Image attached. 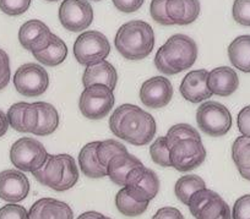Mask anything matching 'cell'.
<instances>
[{"mask_svg": "<svg viewBox=\"0 0 250 219\" xmlns=\"http://www.w3.org/2000/svg\"><path fill=\"white\" fill-rule=\"evenodd\" d=\"M38 109L37 126L33 134L37 136H47L53 134L59 126V114L54 105L47 102H36Z\"/></svg>", "mask_w": 250, "mask_h": 219, "instance_id": "obj_24", "label": "cell"}, {"mask_svg": "<svg viewBox=\"0 0 250 219\" xmlns=\"http://www.w3.org/2000/svg\"><path fill=\"white\" fill-rule=\"evenodd\" d=\"M114 44L125 59H145L152 53L155 47V32L145 21H129L118 30Z\"/></svg>", "mask_w": 250, "mask_h": 219, "instance_id": "obj_3", "label": "cell"}, {"mask_svg": "<svg viewBox=\"0 0 250 219\" xmlns=\"http://www.w3.org/2000/svg\"><path fill=\"white\" fill-rule=\"evenodd\" d=\"M167 3L168 0H152L150 6V13L152 20L163 26L173 25L167 13Z\"/></svg>", "mask_w": 250, "mask_h": 219, "instance_id": "obj_35", "label": "cell"}, {"mask_svg": "<svg viewBox=\"0 0 250 219\" xmlns=\"http://www.w3.org/2000/svg\"><path fill=\"white\" fill-rule=\"evenodd\" d=\"M14 86L20 95L37 97L49 87V76L45 69L35 62L23 64L14 75Z\"/></svg>", "mask_w": 250, "mask_h": 219, "instance_id": "obj_9", "label": "cell"}, {"mask_svg": "<svg viewBox=\"0 0 250 219\" xmlns=\"http://www.w3.org/2000/svg\"><path fill=\"white\" fill-rule=\"evenodd\" d=\"M37 118H38V109L37 104L35 103H28V107L26 108L25 115H23V127L25 132H35L36 126H37Z\"/></svg>", "mask_w": 250, "mask_h": 219, "instance_id": "obj_41", "label": "cell"}, {"mask_svg": "<svg viewBox=\"0 0 250 219\" xmlns=\"http://www.w3.org/2000/svg\"><path fill=\"white\" fill-rule=\"evenodd\" d=\"M208 87L212 95L228 97L239 87L238 74L229 66H220L208 71Z\"/></svg>", "mask_w": 250, "mask_h": 219, "instance_id": "obj_16", "label": "cell"}, {"mask_svg": "<svg viewBox=\"0 0 250 219\" xmlns=\"http://www.w3.org/2000/svg\"><path fill=\"white\" fill-rule=\"evenodd\" d=\"M167 141H174V139H201L200 134L195 127H193L189 124H177L173 125L169 130H168L167 135H166Z\"/></svg>", "mask_w": 250, "mask_h": 219, "instance_id": "obj_34", "label": "cell"}, {"mask_svg": "<svg viewBox=\"0 0 250 219\" xmlns=\"http://www.w3.org/2000/svg\"><path fill=\"white\" fill-rule=\"evenodd\" d=\"M45 147L40 141L31 137H22L11 146L10 160L19 170L33 173L47 160Z\"/></svg>", "mask_w": 250, "mask_h": 219, "instance_id": "obj_7", "label": "cell"}, {"mask_svg": "<svg viewBox=\"0 0 250 219\" xmlns=\"http://www.w3.org/2000/svg\"><path fill=\"white\" fill-rule=\"evenodd\" d=\"M173 86L165 76H155L143 83L140 100L146 107L160 109L172 100Z\"/></svg>", "mask_w": 250, "mask_h": 219, "instance_id": "obj_12", "label": "cell"}, {"mask_svg": "<svg viewBox=\"0 0 250 219\" xmlns=\"http://www.w3.org/2000/svg\"><path fill=\"white\" fill-rule=\"evenodd\" d=\"M64 162H65V170H64V178L55 191H66L70 190L76 185L79 180V169L76 165V160L70 155H64Z\"/></svg>", "mask_w": 250, "mask_h": 219, "instance_id": "obj_32", "label": "cell"}, {"mask_svg": "<svg viewBox=\"0 0 250 219\" xmlns=\"http://www.w3.org/2000/svg\"><path fill=\"white\" fill-rule=\"evenodd\" d=\"M200 10L199 0H168L167 3V13L173 25H190L199 18Z\"/></svg>", "mask_w": 250, "mask_h": 219, "instance_id": "obj_19", "label": "cell"}, {"mask_svg": "<svg viewBox=\"0 0 250 219\" xmlns=\"http://www.w3.org/2000/svg\"><path fill=\"white\" fill-rule=\"evenodd\" d=\"M124 187L136 201L150 202L160 191V179L153 170L141 164L130 170Z\"/></svg>", "mask_w": 250, "mask_h": 219, "instance_id": "obj_10", "label": "cell"}, {"mask_svg": "<svg viewBox=\"0 0 250 219\" xmlns=\"http://www.w3.org/2000/svg\"><path fill=\"white\" fill-rule=\"evenodd\" d=\"M150 202H139L126 192L125 187L119 190L115 196V206L122 214L126 217H138L147 209Z\"/></svg>", "mask_w": 250, "mask_h": 219, "instance_id": "obj_29", "label": "cell"}, {"mask_svg": "<svg viewBox=\"0 0 250 219\" xmlns=\"http://www.w3.org/2000/svg\"><path fill=\"white\" fill-rule=\"evenodd\" d=\"M33 57L37 59L38 62H42L47 66H58L62 64L68 57V47L64 43V40H60L58 36L53 33L52 42L45 48L44 50L40 53H35Z\"/></svg>", "mask_w": 250, "mask_h": 219, "instance_id": "obj_25", "label": "cell"}, {"mask_svg": "<svg viewBox=\"0 0 250 219\" xmlns=\"http://www.w3.org/2000/svg\"><path fill=\"white\" fill-rule=\"evenodd\" d=\"M199 129L206 135L220 137L232 127V115L226 105L218 102H204L196 112Z\"/></svg>", "mask_w": 250, "mask_h": 219, "instance_id": "obj_8", "label": "cell"}, {"mask_svg": "<svg viewBox=\"0 0 250 219\" xmlns=\"http://www.w3.org/2000/svg\"><path fill=\"white\" fill-rule=\"evenodd\" d=\"M92 1H101V0H92Z\"/></svg>", "mask_w": 250, "mask_h": 219, "instance_id": "obj_49", "label": "cell"}, {"mask_svg": "<svg viewBox=\"0 0 250 219\" xmlns=\"http://www.w3.org/2000/svg\"><path fill=\"white\" fill-rule=\"evenodd\" d=\"M10 76V59H9L8 53L0 48V91L4 90L9 85Z\"/></svg>", "mask_w": 250, "mask_h": 219, "instance_id": "obj_40", "label": "cell"}, {"mask_svg": "<svg viewBox=\"0 0 250 219\" xmlns=\"http://www.w3.org/2000/svg\"><path fill=\"white\" fill-rule=\"evenodd\" d=\"M30 219H74V213L68 203L52 197L40 199L28 211Z\"/></svg>", "mask_w": 250, "mask_h": 219, "instance_id": "obj_17", "label": "cell"}, {"mask_svg": "<svg viewBox=\"0 0 250 219\" xmlns=\"http://www.w3.org/2000/svg\"><path fill=\"white\" fill-rule=\"evenodd\" d=\"M233 19L242 26H250V0H235L232 8Z\"/></svg>", "mask_w": 250, "mask_h": 219, "instance_id": "obj_37", "label": "cell"}, {"mask_svg": "<svg viewBox=\"0 0 250 219\" xmlns=\"http://www.w3.org/2000/svg\"><path fill=\"white\" fill-rule=\"evenodd\" d=\"M64 155H48L47 160L40 169L33 172L32 175L42 185L50 187L52 190H57L64 178Z\"/></svg>", "mask_w": 250, "mask_h": 219, "instance_id": "obj_18", "label": "cell"}, {"mask_svg": "<svg viewBox=\"0 0 250 219\" xmlns=\"http://www.w3.org/2000/svg\"><path fill=\"white\" fill-rule=\"evenodd\" d=\"M59 21L70 32H83L93 21V9L87 0H64L59 8Z\"/></svg>", "mask_w": 250, "mask_h": 219, "instance_id": "obj_11", "label": "cell"}, {"mask_svg": "<svg viewBox=\"0 0 250 219\" xmlns=\"http://www.w3.org/2000/svg\"><path fill=\"white\" fill-rule=\"evenodd\" d=\"M198 58V45L195 40L187 35L172 36L157 50L155 66L165 75H175L190 69Z\"/></svg>", "mask_w": 250, "mask_h": 219, "instance_id": "obj_2", "label": "cell"}, {"mask_svg": "<svg viewBox=\"0 0 250 219\" xmlns=\"http://www.w3.org/2000/svg\"><path fill=\"white\" fill-rule=\"evenodd\" d=\"M170 164L178 172H190L206 159V150L201 139H182L168 141Z\"/></svg>", "mask_w": 250, "mask_h": 219, "instance_id": "obj_4", "label": "cell"}, {"mask_svg": "<svg viewBox=\"0 0 250 219\" xmlns=\"http://www.w3.org/2000/svg\"><path fill=\"white\" fill-rule=\"evenodd\" d=\"M150 156L156 164L165 168L172 167L169 158V144H168L166 136L157 137V139L151 143Z\"/></svg>", "mask_w": 250, "mask_h": 219, "instance_id": "obj_31", "label": "cell"}, {"mask_svg": "<svg viewBox=\"0 0 250 219\" xmlns=\"http://www.w3.org/2000/svg\"><path fill=\"white\" fill-rule=\"evenodd\" d=\"M117 82V70H115V67L113 66L110 62H108L107 60H103V61L98 62V64L87 66L85 69V71H83V85L85 86V87L101 83V85H105L107 87H109L110 90L114 91Z\"/></svg>", "mask_w": 250, "mask_h": 219, "instance_id": "obj_20", "label": "cell"}, {"mask_svg": "<svg viewBox=\"0 0 250 219\" xmlns=\"http://www.w3.org/2000/svg\"><path fill=\"white\" fill-rule=\"evenodd\" d=\"M98 216H100L98 212L90 211V212H85V213H83L81 216H79L78 219H96Z\"/></svg>", "mask_w": 250, "mask_h": 219, "instance_id": "obj_46", "label": "cell"}, {"mask_svg": "<svg viewBox=\"0 0 250 219\" xmlns=\"http://www.w3.org/2000/svg\"><path fill=\"white\" fill-rule=\"evenodd\" d=\"M109 129L123 141L145 146L155 139L157 125L155 118L138 105L122 104L110 115Z\"/></svg>", "mask_w": 250, "mask_h": 219, "instance_id": "obj_1", "label": "cell"}, {"mask_svg": "<svg viewBox=\"0 0 250 219\" xmlns=\"http://www.w3.org/2000/svg\"><path fill=\"white\" fill-rule=\"evenodd\" d=\"M96 219H112V218H109V217H105V216H103V214L100 213V216H98Z\"/></svg>", "mask_w": 250, "mask_h": 219, "instance_id": "obj_47", "label": "cell"}, {"mask_svg": "<svg viewBox=\"0 0 250 219\" xmlns=\"http://www.w3.org/2000/svg\"><path fill=\"white\" fill-rule=\"evenodd\" d=\"M45 1H49V3H54V1H59V0H45Z\"/></svg>", "mask_w": 250, "mask_h": 219, "instance_id": "obj_48", "label": "cell"}, {"mask_svg": "<svg viewBox=\"0 0 250 219\" xmlns=\"http://www.w3.org/2000/svg\"><path fill=\"white\" fill-rule=\"evenodd\" d=\"M115 103L114 93L105 85L88 86L85 87L83 92L80 96V108L81 114L90 120H101L108 115V113L113 109Z\"/></svg>", "mask_w": 250, "mask_h": 219, "instance_id": "obj_6", "label": "cell"}, {"mask_svg": "<svg viewBox=\"0 0 250 219\" xmlns=\"http://www.w3.org/2000/svg\"><path fill=\"white\" fill-rule=\"evenodd\" d=\"M109 53V40L98 31H86L74 43V55L79 64L86 67L105 60Z\"/></svg>", "mask_w": 250, "mask_h": 219, "instance_id": "obj_5", "label": "cell"}, {"mask_svg": "<svg viewBox=\"0 0 250 219\" xmlns=\"http://www.w3.org/2000/svg\"><path fill=\"white\" fill-rule=\"evenodd\" d=\"M232 219H250V195H244L235 201Z\"/></svg>", "mask_w": 250, "mask_h": 219, "instance_id": "obj_39", "label": "cell"}, {"mask_svg": "<svg viewBox=\"0 0 250 219\" xmlns=\"http://www.w3.org/2000/svg\"><path fill=\"white\" fill-rule=\"evenodd\" d=\"M28 107V103L19 102L11 105L8 110V121L9 125L18 132H25L23 127V115H25L26 108Z\"/></svg>", "mask_w": 250, "mask_h": 219, "instance_id": "obj_33", "label": "cell"}, {"mask_svg": "<svg viewBox=\"0 0 250 219\" xmlns=\"http://www.w3.org/2000/svg\"><path fill=\"white\" fill-rule=\"evenodd\" d=\"M152 219H184V216L174 207H163L156 212Z\"/></svg>", "mask_w": 250, "mask_h": 219, "instance_id": "obj_44", "label": "cell"}, {"mask_svg": "<svg viewBox=\"0 0 250 219\" xmlns=\"http://www.w3.org/2000/svg\"><path fill=\"white\" fill-rule=\"evenodd\" d=\"M228 58L234 67L250 72V36H239L228 47Z\"/></svg>", "mask_w": 250, "mask_h": 219, "instance_id": "obj_23", "label": "cell"}, {"mask_svg": "<svg viewBox=\"0 0 250 219\" xmlns=\"http://www.w3.org/2000/svg\"><path fill=\"white\" fill-rule=\"evenodd\" d=\"M195 219H232V211L227 202L213 192L208 201L195 214Z\"/></svg>", "mask_w": 250, "mask_h": 219, "instance_id": "obj_27", "label": "cell"}, {"mask_svg": "<svg viewBox=\"0 0 250 219\" xmlns=\"http://www.w3.org/2000/svg\"><path fill=\"white\" fill-rule=\"evenodd\" d=\"M53 33L41 20H30L23 23L19 31V42L32 54L44 50L52 42Z\"/></svg>", "mask_w": 250, "mask_h": 219, "instance_id": "obj_13", "label": "cell"}, {"mask_svg": "<svg viewBox=\"0 0 250 219\" xmlns=\"http://www.w3.org/2000/svg\"><path fill=\"white\" fill-rule=\"evenodd\" d=\"M232 158L239 174L250 181V137L235 139L232 146Z\"/></svg>", "mask_w": 250, "mask_h": 219, "instance_id": "obj_26", "label": "cell"}, {"mask_svg": "<svg viewBox=\"0 0 250 219\" xmlns=\"http://www.w3.org/2000/svg\"><path fill=\"white\" fill-rule=\"evenodd\" d=\"M31 5V0H0V10L9 16L25 14Z\"/></svg>", "mask_w": 250, "mask_h": 219, "instance_id": "obj_36", "label": "cell"}, {"mask_svg": "<svg viewBox=\"0 0 250 219\" xmlns=\"http://www.w3.org/2000/svg\"><path fill=\"white\" fill-rule=\"evenodd\" d=\"M141 160L130 153H122L117 155L109 160L107 165V177L112 180L114 184L119 186H125L126 177L134 168L141 165Z\"/></svg>", "mask_w": 250, "mask_h": 219, "instance_id": "obj_21", "label": "cell"}, {"mask_svg": "<svg viewBox=\"0 0 250 219\" xmlns=\"http://www.w3.org/2000/svg\"><path fill=\"white\" fill-rule=\"evenodd\" d=\"M9 126H10V125H9L8 117H6V114L3 110L0 109V137L4 136V135L6 134Z\"/></svg>", "mask_w": 250, "mask_h": 219, "instance_id": "obj_45", "label": "cell"}, {"mask_svg": "<svg viewBox=\"0 0 250 219\" xmlns=\"http://www.w3.org/2000/svg\"><path fill=\"white\" fill-rule=\"evenodd\" d=\"M205 181H204V179H201L199 175H185V177L179 178V179L177 180V182H175L174 194L175 196H177V199H179L183 204H187L188 206L190 197L193 196L196 191L205 189Z\"/></svg>", "mask_w": 250, "mask_h": 219, "instance_id": "obj_28", "label": "cell"}, {"mask_svg": "<svg viewBox=\"0 0 250 219\" xmlns=\"http://www.w3.org/2000/svg\"><path fill=\"white\" fill-rule=\"evenodd\" d=\"M30 181L20 170L8 169L0 173V199L10 203H18L27 197Z\"/></svg>", "mask_w": 250, "mask_h": 219, "instance_id": "obj_14", "label": "cell"}, {"mask_svg": "<svg viewBox=\"0 0 250 219\" xmlns=\"http://www.w3.org/2000/svg\"><path fill=\"white\" fill-rule=\"evenodd\" d=\"M100 141L85 144L79 155V164L83 174L90 179H101L107 177V169L101 165L97 158V147Z\"/></svg>", "mask_w": 250, "mask_h": 219, "instance_id": "obj_22", "label": "cell"}, {"mask_svg": "<svg viewBox=\"0 0 250 219\" xmlns=\"http://www.w3.org/2000/svg\"><path fill=\"white\" fill-rule=\"evenodd\" d=\"M208 71L205 69L188 72L180 83V95L185 100L191 103H201L211 98L212 93L208 87Z\"/></svg>", "mask_w": 250, "mask_h": 219, "instance_id": "obj_15", "label": "cell"}, {"mask_svg": "<svg viewBox=\"0 0 250 219\" xmlns=\"http://www.w3.org/2000/svg\"><path fill=\"white\" fill-rule=\"evenodd\" d=\"M237 124L243 136L250 137V105L240 110L237 118Z\"/></svg>", "mask_w": 250, "mask_h": 219, "instance_id": "obj_43", "label": "cell"}, {"mask_svg": "<svg viewBox=\"0 0 250 219\" xmlns=\"http://www.w3.org/2000/svg\"><path fill=\"white\" fill-rule=\"evenodd\" d=\"M115 8L125 14H131L138 11L145 3V0H112Z\"/></svg>", "mask_w": 250, "mask_h": 219, "instance_id": "obj_42", "label": "cell"}, {"mask_svg": "<svg viewBox=\"0 0 250 219\" xmlns=\"http://www.w3.org/2000/svg\"><path fill=\"white\" fill-rule=\"evenodd\" d=\"M0 219H30V216L25 207L9 203L0 208Z\"/></svg>", "mask_w": 250, "mask_h": 219, "instance_id": "obj_38", "label": "cell"}, {"mask_svg": "<svg viewBox=\"0 0 250 219\" xmlns=\"http://www.w3.org/2000/svg\"><path fill=\"white\" fill-rule=\"evenodd\" d=\"M122 153H128V150H126L124 144L115 141V139H104V141H100V143H98V162L105 169H107V165L109 163V160L117 155H122Z\"/></svg>", "mask_w": 250, "mask_h": 219, "instance_id": "obj_30", "label": "cell"}]
</instances>
